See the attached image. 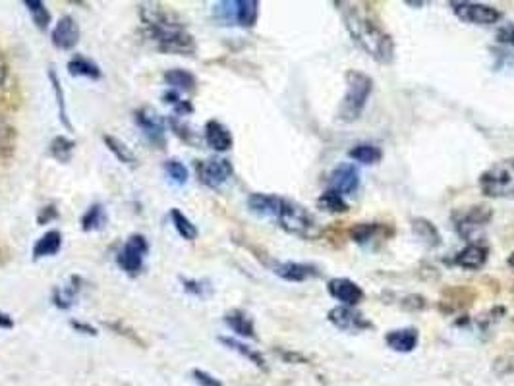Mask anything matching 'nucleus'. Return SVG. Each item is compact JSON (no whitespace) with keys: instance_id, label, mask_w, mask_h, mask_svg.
I'll return each instance as SVG.
<instances>
[{"instance_id":"1","label":"nucleus","mask_w":514,"mask_h":386,"mask_svg":"<svg viewBox=\"0 0 514 386\" xmlns=\"http://www.w3.org/2000/svg\"><path fill=\"white\" fill-rule=\"evenodd\" d=\"M140 18L145 26L147 37L162 53L192 55L196 50L194 37L189 35L186 26L178 20V16L161 4L157 2L140 4Z\"/></svg>"},{"instance_id":"2","label":"nucleus","mask_w":514,"mask_h":386,"mask_svg":"<svg viewBox=\"0 0 514 386\" xmlns=\"http://www.w3.org/2000/svg\"><path fill=\"white\" fill-rule=\"evenodd\" d=\"M338 6H342L340 12L352 41L379 64H391L394 58V41L391 35L352 4H338Z\"/></svg>"},{"instance_id":"3","label":"nucleus","mask_w":514,"mask_h":386,"mask_svg":"<svg viewBox=\"0 0 514 386\" xmlns=\"http://www.w3.org/2000/svg\"><path fill=\"white\" fill-rule=\"evenodd\" d=\"M373 93V80L360 70H350L346 74V93L338 104V122L352 124L364 114L365 104Z\"/></svg>"},{"instance_id":"4","label":"nucleus","mask_w":514,"mask_h":386,"mask_svg":"<svg viewBox=\"0 0 514 386\" xmlns=\"http://www.w3.org/2000/svg\"><path fill=\"white\" fill-rule=\"evenodd\" d=\"M275 218L284 232H288L300 240H318L321 236V226L318 224V220L304 205L296 203V201L283 197Z\"/></svg>"},{"instance_id":"5","label":"nucleus","mask_w":514,"mask_h":386,"mask_svg":"<svg viewBox=\"0 0 514 386\" xmlns=\"http://www.w3.org/2000/svg\"><path fill=\"white\" fill-rule=\"evenodd\" d=\"M480 190L491 199H514V161H500L480 176Z\"/></svg>"},{"instance_id":"6","label":"nucleus","mask_w":514,"mask_h":386,"mask_svg":"<svg viewBox=\"0 0 514 386\" xmlns=\"http://www.w3.org/2000/svg\"><path fill=\"white\" fill-rule=\"evenodd\" d=\"M491 218H493V209L489 205H473L464 210H456L453 215V223L458 236L473 244V234L491 223Z\"/></svg>"},{"instance_id":"7","label":"nucleus","mask_w":514,"mask_h":386,"mask_svg":"<svg viewBox=\"0 0 514 386\" xmlns=\"http://www.w3.org/2000/svg\"><path fill=\"white\" fill-rule=\"evenodd\" d=\"M149 244L145 236L142 234H132L126 240V244L122 245V250L116 255V263L120 267L122 271L126 272L128 277H135L140 274L143 267V259L147 255Z\"/></svg>"},{"instance_id":"8","label":"nucleus","mask_w":514,"mask_h":386,"mask_svg":"<svg viewBox=\"0 0 514 386\" xmlns=\"http://www.w3.org/2000/svg\"><path fill=\"white\" fill-rule=\"evenodd\" d=\"M196 172L203 186H207L211 190H219L232 178L234 168H232V163L226 159H215L213 156L207 161H197Z\"/></svg>"},{"instance_id":"9","label":"nucleus","mask_w":514,"mask_h":386,"mask_svg":"<svg viewBox=\"0 0 514 386\" xmlns=\"http://www.w3.org/2000/svg\"><path fill=\"white\" fill-rule=\"evenodd\" d=\"M451 8L456 18L473 26H493L500 20V12L491 4L480 2H451Z\"/></svg>"},{"instance_id":"10","label":"nucleus","mask_w":514,"mask_h":386,"mask_svg":"<svg viewBox=\"0 0 514 386\" xmlns=\"http://www.w3.org/2000/svg\"><path fill=\"white\" fill-rule=\"evenodd\" d=\"M327 318L337 326L338 331L345 332H364L373 328V323L369 318L356 311L354 307H346V305H338V307L331 309Z\"/></svg>"},{"instance_id":"11","label":"nucleus","mask_w":514,"mask_h":386,"mask_svg":"<svg viewBox=\"0 0 514 386\" xmlns=\"http://www.w3.org/2000/svg\"><path fill=\"white\" fill-rule=\"evenodd\" d=\"M360 188V172L350 163H340L329 176V190L340 195H354Z\"/></svg>"},{"instance_id":"12","label":"nucleus","mask_w":514,"mask_h":386,"mask_svg":"<svg viewBox=\"0 0 514 386\" xmlns=\"http://www.w3.org/2000/svg\"><path fill=\"white\" fill-rule=\"evenodd\" d=\"M327 291H329L331 298H335L346 307H356L365 298L364 290L350 278H331L329 284H327Z\"/></svg>"},{"instance_id":"13","label":"nucleus","mask_w":514,"mask_h":386,"mask_svg":"<svg viewBox=\"0 0 514 386\" xmlns=\"http://www.w3.org/2000/svg\"><path fill=\"white\" fill-rule=\"evenodd\" d=\"M135 124L143 129V134L151 143L162 145L164 143V120L159 112L149 107H143L135 112Z\"/></svg>"},{"instance_id":"14","label":"nucleus","mask_w":514,"mask_h":386,"mask_svg":"<svg viewBox=\"0 0 514 386\" xmlns=\"http://www.w3.org/2000/svg\"><path fill=\"white\" fill-rule=\"evenodd\" d=\"M53 45L61 50H72L80 41V26L72 16H62L58 23L54 26L53 35Z\"/></svg>"},{"instance_id":"15","label":"nucleus","mask_w":514,"mask_h":386,"mask_svg":"<svg viewBox=\"0 0 514 386\" xmlns=\"http://www.w3.org/2000/svg\"><path fill=\"white\" fill-rule=\"evenodd\" d=\"M489 259V250L487 245L480 244V242H473L468 244L464 250H460L453 259V264L464 269V271H480L481 267L487 263Z\"/></svg>"},{"instance_id":"16","label":"nucleus","mask_w":514,"mask_h":386,"mask_svg":"<svg viewBox=\"0 0 514 386\" xmlns=\"http://www.w3.org/2000/svg\"><path fill=\"white\" fill-rule=\"evenodd\" d=\"M273 272L278 278H283L286 282H305L310 278L321 277V272L308 263H294V261H286V263H277L273 267Z\"/></svg>"},{"instance_id":"17","label":"nucleus","mask_w":514,"mask_h":386,"mask_svg":"<svg viewBox=\"0 0 514 386\" xmlns=\"http://www.w3.org/2000/svg\"><path fill=\"white\" fill-rule=\"evenodd\" d=\"M387 345L399 353H410L418 348L419 332L416 326H404V328H394L385 334Z\"/></svg>"},{"instance_id":"18","label":"nucleus","mask_w":514,"mask_h":386,"mask_svg":"<svg viewBox=\"0 0 514 386\" xmlns=\"http://www.w3.org/2000/svg\"><path fill=\"white\" fill-rule=\"evenodd\" d=\"M203 136H205V143L209 145L211 149L216 151V153H224V151L232 149V134L230 129L224 126L223 122L219 120H209L205 124V129H203Z\"/></svg>"},{"instance_id":"19","label":"nucleus","mask_w":514,"mask_h":386,"mask_svg":"<svg viewBox=\"0 0 514 386\" xmlns=\"http://www.w3.org/2000/svg\"><path fill=\"white\" fill-rule=\"evenodd\" d=\"M391 236V230L387 228L385 224H379V223H362V224H356V226H352L350 230V237L354 244L358 245H372L375 244L377 240H387V237Z\"/></svg>"},{"instance_id":"20","label":"nucleus","mask_w":514,"mask_h":386,"mask_svg":"<svg viewBox=\"0 0 514 386\" xmlns=\"http://www.w3.org/2000/svg\"><path fill=\"white\" fill-rule=\"evenodd\" d=\"M278 195H269V193H251L248 197V209L257 215V217H277L278 207H280Z\"/></svg>"},{"instance_id":"21","label":"nucleus","mask_w":514,"mask_h":386,"mask_svg":"<svg viewBox=\"0 0 514 386\" xmlns=\"http://www.w3.org/2000/svg\"><path fill=\"white\" fill-rule=\"evenodd\" d=\"M224 323L236 332L238 336L243 338H256V326H253V318L242 309H232L224 315Z\"/></svg>"},{"instance_id":"22","label":"nucleus","mask_w":514,"mask_h":386,"mask_svg":"<svg viewBox=\"0 0 514 386\" xmlns=\"http://www.w3.org/2000/svg\"><path fill=\"white\" fill-rule=\"evenodd\" d=\"M62 247V234L58 230H48L47 234L37 240V244L33 245V257L43 259V257H53L56 255Z\"/></svg>"},{"instance_id":"23","label":"nucleus","mask_w":514,"mask_h":386,"mask_svg":"<svg viewBox=\"0 0 514 386\" xmlns=\"http://www.w3.org/2000/svg\"><path fill=\"white\" fill-rule=\"evenodd\" d=\"M412 232L414 236L419 237L427 247H437V245H441L439 230H437V226H435L431 220H427V218H412Z\"/></svg>"},{"instance_id":"24","label":"nucleus","mask_w":514,"mask_h":386,"mask_svg":"<svg viewBox=\"0 0 514 386\" xmlns=\"http://www.w3.org/2000/svg\"><path fill=\"white\" fill-rule=\"evenodd\" d=\"M68 72H70V75L89 77V80H99L101 77V68L93 60H89V58L80 55L74 56L72 60L68 62Z\"/></svg>"},{"instance_id":"25","label":"nucleus","mask_w":514,"mask_h":386,"mask_svg":"<svg viewBox=\"0 0 514 386\" xmlns=\"http://www.w3.org/2000/svg\"><path fill=\"white\" fill-rule=\"evenodd\" d=\"M257 16H259V2L257 0H236V26L253 28Z\"/></svg>"},{"instance_id":"26","label":"nucleus","mask_w":514,"mask_h":386,"mask_svg":"<svg viewBox=\"0 0 514 386\" xmlns=\"http://www.w3.org/2000/svg\"><path fill=\"white\" fill-rule=\"evenodd\" d=\"M164 82L169 83L172 89H176V91H194L197 83L196 75L182 68L169 70V72L164 74Z\"/></svg>"},{"instance_id":"27","label":"nucleus","mask_w":514,"mask_h":386,"mask_svg":"<svg viewBox=\"0 0 514 386\" xmlns=\"http://www.w3.org/2000/svg\"><path fill=\"white\" fill-rule=\"evenodd\" d=\"M348 156H350L352 161H356L360 164H375L381 161V149H379L377 145H372V143H358V145H354L350 151H348Z\"/></svg>"},{"instance_id":"28","label":"nucleus","mask_w":514,"mask_h":386,"mask_svg":"<svg viewBox=\"0 0 514 386\" xmlns=\"http://www.w3.org/2000/svg\"><path fill=\"white\" fill-rule=\"evenodd\" d=\"M219 340H221V342H223L226 348H230L232 352H238L240 355H243V358L248 359V361H251V363H253L256 367H259V369H265V367H267L265 365L263 355H261L259 352H256V350L250 348L248 344H243V342H240V340H236V338H229V336H221Z\"/></svg>"},{"instance_id":"29","label":"nucleus","mask_w":514,"mask_h":386,"mask_svg":"<svg viewBox=\"0 0 514 386\" xmlns=\"http://www.w3.org/2000/svg\"><path fill=\"white\" fill-rule=\"evenodd\" d=\"M103 141L107 145V149L116 156V161L122 164H128V166H135L137 164V159L132 153L128 145L120 139H116L115 136H103Z\"/></svg>"},{"instance_id":"30","label":"nucleus","mask_w":514,"mask_h":386,"mask_svg":"<svg viewBox=\"0 0 514 386\" xmlns=\"http://www.w3.org/2000/svg\"><path fill=\"white\" fill-rule=\"evenodd\" d=\"M107 213H105V207L99 203L91 205L88 210H85V215L81 217V228L85 232H97V230H103L105 228V224H107Z\"/></svg>"},{"instance_id":"31","label":"nucleus","mask_w":514,"mask_h":386,"mask_svg":"<svg viewBox=\"0 0 514 386\" xmlns=\"http://www.w3.org/2000/svg\"><path fill=\"white\" fill-rule=\"evenodd\" d=\"M318 207L325 213H331V215H342L348 210V203L345 201V197L337 193V191L327 190L323 191L318 199Z\"/></svg>"},{"instance_id":"32","label":"nucleus","mask_w":514,"mask_h":386,"mask_svg":"<svg viewBox=\"0 0 514 386\" xmlns=\"http://www.w3.org/2000/svg\"><path fill=\"white\" fill-rule=\"evenodd\" d=\"M74 147L75 143L72 141V139H68V137L64 136H58L54 137L53 141H51V145H48V155L53 156V159H56L58 163H68V161L72 159V155H74Z\"/></svg>"},{"instance_id":"33","label":"nucleus","mask_w":514,"mask_h":386,"mask_svg":"<svg viewBox=\"0 0 514 386\" xmlns=\"http://www.w3.org/2000/svg\"><path fill=\"white\" fill-rule=\"evenodd\" d=\"M170 218H172V224H174V228L176 232L180 234V236L184 237V240H196L197 237V228H196V224L192 223L186 215H184L182 210H178V209H172L170 210Z\"/></svg>"},{"instance_id":"34","label":"nucleus","mask_w":514,"mask_h":386,"mask_svg":"<svg viewBox=\"0 0 514 386\" xmlns=\"http://www.w3.org/2000/svg\"><path fill=\"white\" fill-rule=\"evenodd\" d=\"M78 278H72V286H61V288H56L53 294V301L56 307H61V309H70L75 301V294H78Z\"/></svg>"},{"instance_id":"35","label":"nucleus","mask_w":514,"mask_h":386,"mask_svg":"<svg viewBox=\"0 0 514 386\" xmlns=\"http://www.w3.org/2000/svg\"><path fill=\"white\" fill-rule=\"evenodd\" d=\"M23 4L29 10V14L33 16L35 26L39 29H47L48 23H51V14H48L47 6L41 0H26Z\"/></svg>"},{"instance_id":"36","label":"nucleus","mask_w":514,"mask_h":386,"mask_svg":"<svg viewBox=\"0 0 514 386\" xmlns=\"http://www.w3.org/2000/svg\"><path fill=\"white\" fill-rule=\"evenodd\" d=\"M164 172L170 178V182H174L176 186H184V183L188 182V168L180 161H176V159H169L164 163Z\"/></svg>"},{"instance_id":"37","label":"nucleus","mask_w":514,"mask_h":386,"mask_svg":"<svg viewBox=\"0 0 514 386\" xmlns=\"http://www.w3.org/2000/svg\"><path fill=\"white\" fill-rule=\"evenodd\" d=\"M182 286L184 290L188 291L189 296H194V298H207L213 288L207 280H196V278H182Z\"/></svg>"},{"instance_id":"38","label":"nucleus","mask_w":514,"mask_h":386,"mask_svg":"<svg viewBox=\"0 0 514 386\" xmlns=\"http://www.w3.org/2000/svg\"><path fill=\"white\" fill-rule=\"evenodd\" d=\"M48 77H51V82H53V89H54V95H56V102H58V118H61V122L66 126L68 129H72V124L68 120V114H66V102H64V91L61 87V82H58V77L54 74V70L48 72Z\"/></svg>"},{"instance_id":"39","label":"nucleus","mask_w":514,"mask_h":386,"mask_svg":"<svg viewBox=\"0 0 514 386\" xmlns=\"http://www.w3.org/2000/svg\"><path fill=\"white\" fill-rule=\"evenodd\" d=\"M14 139H16V132L12 126L0 116V156H6L12 153Z\"/></svg>"},{"instance_id":"40","label":"nucleus","mask_w":514,"mask_h":386,"mask_svg":"<svg viewBox=\"0 0 514 386\" xmlns=\"http://www.w3.org/2000/svg\"><path fill=\"white\" fill-rule=\"evenodd\" d=\"M192 375H194V379H196V382L199 386H224L221 380L215 379V377L209 375L207 371H201V369H194Z\"/></svg>"},{"instance_id":"41","label":"nucleus","mask_w":514,"mask_h":386,"mask_svg":"<svg viewBox=\"0 0 514 386\" xmlns=\"http://www.w3.org/2000/svg\"><path fill=\"white\" fill-rule=\"evenodd\" d=\"M497 41L514 47V23H507L497 31Z\"/></svg>"},{"instance_id":"42","label":"nucleus","mask_w":514,"mask_h":386,"mask_svg":"<svg viewBox=\"0 0 514 386\" xmlns=\"http://www.w3.org/2000/svg\"><path fill=\"white\" fill-rule=\"evenodd\" d=\"M402 307H406V309H416V311H419V309H426L427 307V301L426 298H421V296H406L404 298V305Z\"/></svg>"},{"instance_id":"43","label":"nucleus","mask_w":514,"mask_h":386,"mask_svg":"<svg viewBox=\"0 0 514 386\" xmlns=\"http://www.w3.org/2000/svg\"><path fill=\"white\" fill-rule=\"evenodd\" d=\"M280 353V358H284L288 363H308V359L304 355H300V353H292V352H278Z\"/></svg>"},{"instance_id":"44","label":"nucleus","mask_w":514,"mask_h":386,"mask_svg":"<svg viewBox=\"0 0 514 386\" xmlns=\"http://www.w3.org/2000/svg\"><path fill=\"white\" fill-rule=\"evenodd\" d=\"M70 325L74 326L75 331H80L83 332V334H97V331H95L93 326H89V325H83V323H80V321H70Z\"/></svg>"},{"instance_id":"45","label":"nucleus","mask_w":514,"mask_h":386,"mask_svg":"<svg viewBox=\"0 0 514 386\" xmlns=\"http://www.w3.org/2000/svg\"><path fill=\"white\" fill-rule=\"evenodd\" d=\"M14 326V321L10 315H6V313H2L0 311V328H12Z\"/></svg>"},{"instance_id":"46","label":"nucleus","mask_w":514,"mask_h":386,"mask_svg":"<svg viewBox=\"0 0 514 386\" xmlns=\"http://www.w3.org/2000/svg\"><path fill=\"white\" fill-rule=\"evenodd\" d=\"M4 80H6V64H4L2 56H0V89L4 85Z\"/></svg>"},{"instance_id":"47","label":"nucleus","mask_w":514,"mask_h":386,"mask_svg":"<svg viewBox=\"0 0 514 386\" xmlns=\"http://www.w3.org/2000/svg\"><path fill=\"white\" fill-rule=\"evenodd\" d=\"M507 263H508V267H513V269H514V251H513V253H510V255H508V261H507Z\"/></svg>"},{"instance_id":"48","label":"nucleus","mask_w":514,"mask_h":386,"mask_svg":"<svg viewBox=\"0 0 514 386\" xmlns=\"http://www.w3.org/2000/svg\"><path fill=\"white\" fill-rule=\"evenodd\" d=\"M406 4H408V6H424V2H410V0H408Z\"/></svg>"}]
</instances>
